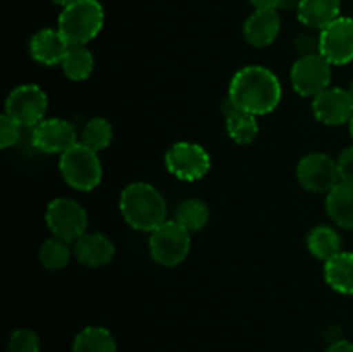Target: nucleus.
Wrapping results in <instances>:
<instances>
[{
    "mask_svg": "<svg viewBox=\"0 0 353 352\" xmlns=\"http://www.w3.org/2000/svg\"><path fill=\"white\" fill-rule=\"evenodd\" d=\"M296 178L300 185L312 193H327L340 183V173L334 159L330 155L309 154L296 166Z\"/></svg>",
    "mask_w": 353,
    "mask_h": 352,
    "instance_id": "11",
    "label": "nucleus"
},
{
    "mask_svg": "<svg viewBox=\"0 0 353 352\" xmlns=\"http://www.w3.org/2000/svg\"><path fill=\"white\" fill-rule=\"evenodd\" d=\"M71 247L69 242L62 240L59 237H52L41 245L40 252H38V259H40L41 266L48 271H61L71 261Z\"/></svg>",
    "mask_w": 353,
    "mask_h": 352,
    "instance_id": "24",
    "label": "nucleus"
},
{
    "mask_svg": "<svg viewBox=\"0 0 353 352\" xmlns=\"http://www.w3.org/2000/svg\"><path fill=\"white\" fill-rule=\"evenodd\" d=\"M341 245H343L341 235L334 228L326 226V224H319V226L312 228L309 237H307L309 252L323 262H327L334 255L343 252L341 251Z\"/></svg>",
    "mask_w": 353,
    "mask_h": 352,
    "instance_id": "21",
    "label": "nucleus"
},
{
    "mask_svg": "<svg viewBox=\"0 0 353 352\" xmlns=\"http://www.w3.org/2000/svg\"><path fill=\"white\" fill-rule=\"evenodd\" d=\"M48 99L47 93L37 85H21L9 93L6 113L21 128H34L45 119Z\"/></svg>",
    "mask_w": 353,
    "mask_h": 352,
    "instance_id": "9",
    "label": "nucleus"
},
{
    "mask_svg": "<svg viewBox=\"0 0 353 352\" xmlns=\"http://www.w3.org/2000/svg\"><path fill=\"white\" fill-rule=\"evenodd\" d=\"M319 54L331 66H345L353 61V19L340 16L336 21L319 31Z\"/></svg>",
    "mask_w": 353,
    "mask_h": 352,
    "instance_id": "10",
    "label": "nucleus"
},
{
    "mask_svg": "<svg viewBox=\"0 0 353 352\" xmlns=\"http://www.w3.org/2000/svg\"><path fill=\"white\" fill-rule=\"evenodd\" d=\"M40 337L30 328H19L9 338V352H40Z\"/></svg>",
    "mask_w": 353,
    "mask_h": 352,
    "instance_id": "27",
    "label": "nucleus"
},
{
    "mask_svg": "<svg viewBox=\"0 0 353 352\" xmlns=\"http://www.w3.org/2000/svg\"><path fill=\"white\" fill-rule=\"evenodd\" d=\"M72 252L81 264L88 266V268H102L112 261L116 255V247H114L112 240L103 233L86 231L81 238L74 242Z\"/></svg>",
    "mask_w": 353,
    "mask_h": 352,
    "instance_id": "15",
    "label": "nucleus"
},
{
    "mask_svg": "<svg viewBox=\"0 0 353 352\" xmlns=\"http://www.w3.org/2000/svg\"><path fill=\"white\" fill-rule=\"evenodd\" d=\"M45 221L54 237L62 238L69 244H74L78 238H81L88 228L86 211L83 209L81 204L68 197H59L48 204L45 211Z\"/></svg>",
    "mask_w": 353,
    "mask_h": 352,
    "instance_id": "6",
    "label": "nucleus"
},
{
    "mask_svg": "<svg viewBox=\"0 0 353 352\" xmlns=\"http://www.w3.org/2000/svg\"><path fill=\"white\" fill-rule=\"evenodd\" d=\"M50 2L57 3V6H61V7H65V6H69V3L74 2V0H50Z\"/></svg>",
    "mask_w": 353,
    "mask_h": 352,
    "instance_id": "32",
    "label": "nucleus"
},
{
    "mask_svg": "<svg viewBox=\"0 0 353 352\" xmlns=\"http://www.w3.org/2000/svg\"><path fill=\"white\" fill-rule=\"evenodd\" d=\"M61 66L69 79L85 81L92 76L95 61H93V54L86 45H71Z\"/></svg>",
    "mask_w": 353,
    "mask_h": 352,
    "instance_id": "23",
    "label": "nucleus"
},
{
    "mask_svg": "<svg viewBox=\"0 0 353 352\" xmlns=\"http://www.w3.org/2000/svg\"><path fill=\"white\" fill-rule=\"evenodd\" d=\"M279 78L264 66H247L233 76L228 99L241 110L254 116L272 113L281 102Z\"/></svg>",
    "mask_w": 353,
    "mask_h": 352,
    "instance_id": "1",
    "label": "nucleus"
},
{
    "mask_svg": "<svg viewBox=\"0 0 353 352\" xmlns=\"http://www.w3.org/2000/svg\"><path fill=\"white\" fill-rule=\"evenodd\" d=\"M326 352H353V344L348 340H336L326 349Z\"/></svg>",
    "mask_w": 353,
    "mask_h": 352,
    "instance_id": "31",
    "label": "nucleus"
},
{
    "mask_svg": "<svg viewBox=\"0 0 353 352\" xmlns=\"http://www.w3.org/2000/svg\"><path fill=\"white\" fill-rule=\"evenodd\" d=\"M341 0H299L296 17L303 26L323 31L341 16Z\"/></svg>",
    "mask_w": 353,
    "mask_h": 352,
    "instance_id": "17",
    "label": "nucleus"
},
{
    "mask_svg": "<svg viewBox=\"0 0 353 352\" xmlns=\"http://www.w3.org/2000/svg\"><path fill=\"white\" fill-rule=\"evenodd\" d=\"M348 126H350V135H352V138H353V117L350 119V123H348Z\"/></svg>",
    "mask_w": 353,
    "mask_h": 352,
    "instance_id": "33",
    "label": "nucleus"
},
{
    "mask_svg": "<svg viewBox=\"0 0 353 352\" xmlns=\"http://www.w3.org/2000/svg\"><path fill=\"white\" fill-rule=\"evenodd\" d=\"M312 113L319 123L340 126L353 117V100L348 90L330 86L312 99Z\"/></svg>",
    "mask_w": 353,
    "mask_h": 352,
    "instance_id": "13",
    "label": "nucleus"
},
{
    "mask_svg": "<svg viewBox=\"0 0 353 352\" xmlns=\"http://www.w3.org/2000/svg\"><path fill=\"white\" fill-rule=\"evenodd\" d=\"M150 255L157 264L174 268L181 264L192 247V233L176 219H168L150 235Z\"/></svg>",
    "mask_w": 353,
    "mask_h": 352,
    "instance_id": "5",
    "label": "nucleus"
},
{
    "mask_svg": "<svg viewBox=\"0 0 353 352\" xmlns=\"http://www.w3.org/2000/svg\"><path fill=\"white\" fill-rule=\"evenodd\" d=\"M293 90L302 97H316L331 83V64L319 54V52H309L302 54L292 66Z\"/></svg>",
    "mask_w": 353,
    "mask_h": 352,
    "instance_id": "7",
    "label": "nucleus"
},
{
    "mask_svg": "<svg viewBox=\"0 0 353 352\" xmlns=\"http://www.w3.org/2000/svg\"><path fill=\"white\" fill-rule=\"evenodd\" d=\"M114 130L112 124L105 119V117H93L88 123L85 124L81 131V137H79V144L86 145L92 150L100 152L103 148H107L112 141Z\"/></svg>",
    "mask_w": 353,
    "mask_h": 352,
    "instance_id": "25",
    "label": "nucleus"
},
{
    "mask_svg": "<svg viewBox=\"0 0 353 352\" xmlns=\"http://www.w3.org/2000/svg\"><path fill=\"white\" fill-rule=\"evenodd\" d=\"M326 283L343 295H353V252H340L324 262Z\"/></svg>",
    "mask_w": 353,
    "mask_h": 352,
    "instance_id": "20",
    "label": "nucleus"
},
{
    "mask_svg": "<svg viewBox=\"0 0 353 352\" xmlns=\"http://www.w3.org/2000/svg\"><path fill=\"white\" fill-rule=\"evenodd\" d=\"M281 31V17L276 9H255L243 24V37L254 47H269Z\"/></svg>",
    "mask_w": 353,
    "mask_h": 352,
    "instance_id": "14",
    "label": "nucleus"
},
{
    "mask_svg": "<svg viewBox=\"0 0 353 352\" xmlns=\"http://www.w3.org/2000/svg\"><path fill=\"white\" fill-rule=\"evenodd\" d=\"M348 92H350V95H352V100H353V81H352L350 88H348Z\"/></svg>",
    "mask_w": 353,
    "mask_h": 352,
    "instance_id": "34",
    "label": "nucleus"
},
{
    "mask_svg": "<svg viewBox=\"0 0 353 352\" xmlns=\"http://www.w3.org/2000/svg\"><path fill=\"white\" fill-rule=\"evenodd\" d=\"M176 221L181 223L190 233H195L209 223V207L200 199L185 200L176 211Z\"/></svg>",
    "mask_w": 353,
    "mask_h": 352,
    "instance_id": "26",
    "label": "nucleus"
},
{
    "mask_svg": "<svg viewBox=\"0 0 353 352\" xmlns=\"http://www.w3.org/2000/svg\"><path fill=\"white\" fill-rule=\"evenodd\" d=\"M71 352H117V344L107 328L86 326L76 335Z\"/></svg>",
    "mask_w": 353,
    "mask_h": 352,
    "instance_id": "22",
    "label": "nucleus"
},
{
    "mask_svg": "<svg viewBox=\"0 0 353 352\" xmlns=\"http://www.w3.org/2000/svg\"><path fill=\"white\" fill-rule=\"evenodd\" d=\"M59 169L64 182L79 192H92L102 182L103 169L99 152L79 141L61 155Z\"/></svg>",
    "mask_w": 353,
    "mask_h": 352,
    "instance_id": "4",
    "label": "nucleus"
},
{
    "mask_svg": "<svg viewBox=\"0 0 353 352\" xmlns=\"http://www.w3.org/2000/svg\"><path fill=\"white\" fill-rule=\"evenodd\" d=\"M165 168L181 182H199L210 169V155L202 145L178 141L165 152Z\"/></svg>",
    "mask_w": 353,
    "mask_h": 352,
    "instance_id": "8",
    "label": "nucleus"
},
{
    "mask_svg": "<svg viewBox=\"0 0 353 352\" xmlns=\"http://www.w3.org/2000/svg\"><path fill=\"white\" fill-rule=\"evenodd\" d=\"M326 211L345 230H353V183L340 182L326 193Z\"/></svg>",
    "mask_w": 353,
    "mask_h": 352,
    "instance_id": "19",
    "label": "nucleus"
},
{
    "mask_svg": "<svg viewBox=\"0 0 353 352\" xmlns=\"http://www.w3.org/2000/svg\"><path fill=\"white\" fill-rule=\"evenodd\" d=\"M338 173H340V182L353 183V145L347 147L336 159Z\"/></svg>",
    "mask_w": 353,
    "mask_h": 352,
    "instance_id": "29",
    "label": "nucleus"
},
{
    "mask_svg": "<svg viewBox=\"0 0 353 352\" xmlns=\"http://www.w3.org/2000/svg\"><path fill=\"white\" fill-rule=\"evenodd\" d=\"M223 114L224 117H226V130L231 140H234L240 145H248L257 138V116L241 110L240 107L234 106L230 99L224 100Z\"/></svg>",
    "mask_w": 353,
    "mask_h": 352,
    "instance_id": "18",
    "label": "nucleus"
},
{
    "mask_svg": "<svg viewBox=\"0 0 353 352\" xmlns=\"http://www.w3.org/2000/svg\"><path fill=\"white\" fill-rule=\"evenodd\" d=\"M21 126L7 114L0 116V147L9 148L19 141Z\"/></svg>",
    "mask_w": 353,
    "mask_h": 352,
    "instance_id": "28",
    "label": "nucleus"
},
{
    "mask_svg": "<svg viewBox=\"0 0 353 352\" xmlns=\"http://www.w3.org/2000/svg\"><path fill=\"white\" fill-rule=\"evenodd\" d=\"M71 45L64 40L61 31L54 28H43L37 31L30 40V54L38 64H62Z\"/></svg>",
    "mask_w": 353,
    "mask_h": 352,
    "instance_id": "16",
    "label": "nucleus"
},
{
    "mask_svg": "<svg viewBox=\"0 0 353 352\" xmlns=\"http://www.w3.org/2000/svg\"><path fill=\"white\" fill-rule=\"evenodd\" d=\"M255 9H288L299 6V0H248Z\"/></svg>",
    "mask_w": 353,
    "mask_h": 352,
    "instance_id": "30",
    "label": "nucleus"
},
{
    "mask_svg": "<svg viewBox=\"0 0 353 352\" xmlns=\"http://www.w3.org/2000/svg\"><path fill=\"white\" fill-rule=\"evenodd\" d=\"M119 209L124 221L133 230L154 231L168 221V204L162 193L150 183L137 182L123 190L119 199Z\"/></svg>",
    "mask_w": 353,
    "mask_h": 352,
    "instance_id": "2",
    "label": "nucleus"
},
{
    "mask_svg": "<svg viewBox=\"0 0 353 352\" xmlns=\"http://www.w3.org/2000/svg\"><path fill=\"white\" fill-rule=\"evenodd\" d=\"M105 12L99 0H74L62 7L57 30L69 45H86L99 37Z\"/></svg>",
    "mask_w": 353,
    "mask_h": 352,
    "instance_id": "3",
    "label": "nucleus"
},
{
    "mask_svg": "<svg viewBox=\"0 0 353 352\" xmlns=\"http://www.w3.org/2000/svg\"><path fill=\"white\" fill-rule=\"evenodd\" d=\"M74 126L65 119H43L33 128L31 144L45 154H64L78 144Z\"/></svg>",
    "mask_w": 353,
    "mask_h": 352,
    "instance_id": "12",
    "label": "nucleus"
}]
</instances>
